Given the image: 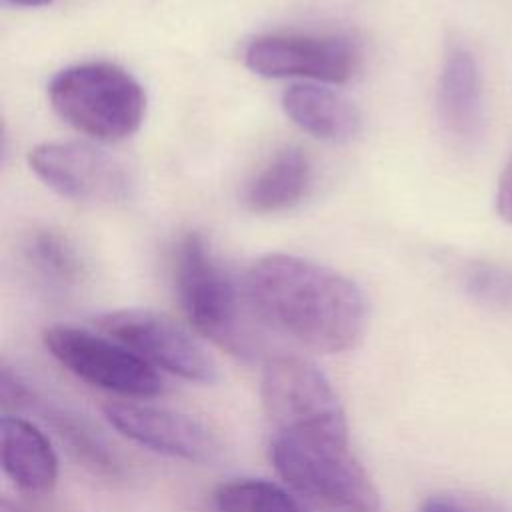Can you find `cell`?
Segmentation results:
<instances>
[{"label":"cell","mask_w":512,"mask_h":512,"mask_svg":"<svg viewBox=\"0 0 512 512\" xmlns=\"http://www.w3.org/2000/svg\"><path fill=\"white\" fill-rule=\"evenodd\" d=\"M242 282L264 328L302 348L340 354L362 338L364 294L328 266L290 254H266L246 270Z\"/></svg>","instance_id":"cell-1"},{"label":"cell","mask_w":512,"mask_h":512,"mask_svg":"<svg viewBox=\"0 0 512 512\" xmlns=\"http://www.w3.org/2000/svg\"><path fill=\"white\" fill-rule=\"evenodd\" d=\"M174 282L180 306L196 332L240 360L268 358L266 328L250 306L244 282L210 256L198 232L186 234L178 246Z\"/></svg>","instance_id":"cell-2"},{"label":"cell","mask_w":512,"mask_h":512,"mask_svg":"<svg viewBox=\"0 0 512 512\" xmlns=\"http://www.w3.org/2000/svg\"><path fill=\"white\" fill-rule=\"evenodd\" d=\"M48 96L66 124L100 142L134 134L146 110L138 80L112 62H84L60 70L48 86Z\"/></svg>","instance_id":"cell-3"},{"label":"cell","mask_w":512,"mask_h":512,"mask_svg":"<svg viewBox=\"0 0 512 512\" xmlns=\"http://www.w3.org/2000/svg\"><path fill=\"white\" fill-rule=\"evenodd\" d=\"M260 398L272 434L348 444L340 400L324 372L308 358L270 354L262 368Z\"/></svg>","instance_id":"cell-4"},{"label":"cell","mask_w":512,"mask_h":512,"mask_svg":"<svg viewBox=\"0 0 512 512\" xmlns=\"http://www.w3.org/2000/svg\"><path fill=\"white\" fill-rule=\"evenodd\" d=\"M270 462L286 484L332 512H380L378 490L350 444L270 434Z\"/></svg>","instance_id":"cell-5"},{"label":"cell","mask_w":512,"mask_h":512,"mask_svg":"<svg viewBox=\"0 0 512 512\" xmlns=\"http://www.w3.org/2000/svg\"><path fill=\"white\" fill-rule=\"evenodd\" d=\"M42 340L54 360L96 388L124 398H152L164 390L154 366L106 334L54 324L44 330Z\"/></svg>","instance_id":"cell-6"},{"label":"cell","mask_w":512,"mask_h":512,"mask_svg":"<svg viewBox=\"0 0 512 512\" xmlns=\"http://www.w3.org/2000/svg\"><path fill=\"white\" fill-rule=\"evenodd\" d=\"M94 326L154 368L200 384L218 380V366L206 348L164 314L152 310H114L94 318Z\"/></svg>","instance_id":"cell-7"},{"label":"cell","mask_w":512,"mask_h":512,"mask_svg":"<svg viewBox=\"0 0 512 512\" xmlns=\"http://www.w3.org/2000/svg\"><path fill=\"white\" fill-rule=\"evenodd\" d=\"M28 164L48 188L72 200L122 202L132 190L124 164L86 142L38 144Z\"/></svg>","instance_id":"cell-8"},{"label":"cell","mask_w":512,"mask_h":512,"mask_svg":"<svg viewBox=\"0 0 512 512\" xmlns=\"http://www.w3.org/2000/svg\"><path fill=\"white\" fill-rule=\"evenodd\" d=\"M246 66L264 78H310L342 84L358 66L356 46L342 36L266 34L244 52Z\"/></svg>","instance_id":"cell-9"},{"label":"cell","mask_w":512,"mask_h":512,"mask_svg":"<svg viewBox=\"0 0 512 512\" xmlns=\"http://www.w3.org/2000/svg\"><path fill=\"white\" fill-rule=\"evenodd\" d=\"M102 412L122 436L154 452L196 464H210L220 458L218 436L194 416L132 400H110Z\"/></svg>","instance_id":"cell-10"},{"label":"cell","mask_w":512,"mask_h":512,"mask_svg":"<svg viewBox=\"0 0 512 512\" xmlns=\"http://www.w3.org/2000/svg\"><path fill=\"white\" fill-rule=\"evenodd\" d=\"M0 398L4 410L14 408L38 412L56 430L62 442H66L68 450L90 470L104 476L120 474V460L88 422L60 406L48 404L24 378L12 372L10 366L0 370Z\"/></svg>","instance_id":"cell-11"},{"label":"cell","mask_w":512,"mask_h":512,"mask_svg":"<svg viewBox=\"0 0 512 512\" xmlns=\"http://www.w3.org/2000/svg\"><path fill=\"white\" fill-rule=\"evenodd\" d=\"M0 456L6 476L18 490L32 496L54 490L58 458L36 424L4 414L0 420Z\"/></svg>","instance_id":"cell-12"},{"label":"cell","mask_w":512,"mask_h":512,"mask_svg":"<svg viewBox=\"0 0 512 512\" xmlns=\"http://www.w3.org/2000/svg\"><path fill=\"white\" fill-rule=\"evenodd\" d=\"M438 112L444 128L470 140L482 126V78L476 58L464 46L446 52L438 80Z\"/></svg>","instance_id":"cell-13"},{"label":"cell","mask_w":512,"mask_h":512,"mask_svg":"<svg viewBox=\"0 0 512 512\" xmlns=\"http://www.w3.org/2000/svg\"><path fill=\"white\" fill-rule=\"evenodd\" d=\"M282 108L300 130L326 142H348L362 126V116L354 102L314 84L290 86L282 94Z\"/></svg>","instance_id":"cell-14"},{"label":"cell","mask_w":512,"mask_h":512,"mask_svg":"<svg viewBox=\"0 0 512 512\" xmlns=\"http://www.w3.org/2000/svg\"><path fill=\"white\" fill-rule=\"evenodd\" d=\"M312 180V168L306 154L298 148H286L250 182L246 204L254 212H278L302 200Z\"/></svg>","instance_id":"cell-15"},{"label":"cell","mask_w":512,"mask_h":512,"mask_svg":"<svg viewBox=\"0 0 512 512\" xmlns=\"http://www.w3.org/2000/svg\"><path fill=\"white\" fill-rule=\"evenodd\" d=\"M216 512H308L282 486L262 478H236L214 492Z\"/></svg>","instance_id":"cell-16"},{"label":"cell","mask_w":512,"mask_h":512,"mask_svg":"<svg viewBox=\"0 0 512 512\" xmlns=\"http://www.w3.org/2000/svg\"><path fill=\"white\" fill-rule=\"evenodd\" d=\"M32 266L52 282L72 284L82 276V262L66 236L54 230H40L28 244Z\"/></svg>","instance_id":"cell-17"},{"label":"cell","mask_w":512,"mask_h":512,"mask_svg":"<svg viewBox=\"0 0 512 512\" xmlns=\"http://www.w3.org/2000/svg\"><path fill=\"white\" fill-rule=\"evenodd\" d=\"M464 288L484 306L512 310V270L494 264L470 266L464 274Z\"/></svg>","instance_id":"cell-18"},{"label":"cell","mask_w":512,"mask_h":512,"mask_svg":"<svg viewBox=\"0 0 512 512\" xmlns=\"http://www.w3.org/2000/svg\"><path fill=\"white\" fill-rule=\"evenodd\" d=\"M496 210L498 214L512 224V158L504 166V172L496 190Z\"/></svg>","instance_id":"cell-19"},{"label":"cell","mask_w":512,"mask_h":512,"mask_svg":"<svg viewBox=\"0 0 512 512\" xmlns=\"http://www.w3.org/2000/svg\"><path fill=\"white\" fill-rule=\"evenodd\" d=\"M420 512H472V510H470V506H468L466 502H462V500L438 496V498L426 500V504L422 506Z\"/></svg>","instance_id":"cell-20"},{"label":"cell","mask_w":512,"mask_h":512,"mask_svg":"<svg viewBox=\"0 0 512 512\" xmlns=\"http://www.w3.org/2000/svg\"><path fill=\"white\" fill-rule=\"evenodd\" d=\"M0 512H30V510H28L26 506H22V504H18V502H14V500L2 496V500H0Z\"/></svg>","instance_id":"cell-21"},{"label":"cell","mask_w":512,"mask_h":512,"mask_svg":"<svg viewBox=\"0 0 512 512\" xmlns=\"http://www.w3.org/2000/svg\"><path fill=\"white\" fill-rule=\"evenodd\" d=\"M2 2L10 6H24V8H38V6L52 4V0H2Z\"/></svg>","instance_id":"cell-22"},{"label":"cell","mask_w":512,"mask_h":512,"mask_svg":"<svg viewBox=\"0 0 512 512\" xmlns=\"http://www.w3.org/2000/svg\"><path fill=\"white\" fill-rule=\"evenodd\" d=\"M466 504H468V502H466ZM468 506H470L472 512H502V510H494V508H490V506L486 508V506H482V504H468Z\"/></svg>","instance_id":"cell-23"}]
</instances>
